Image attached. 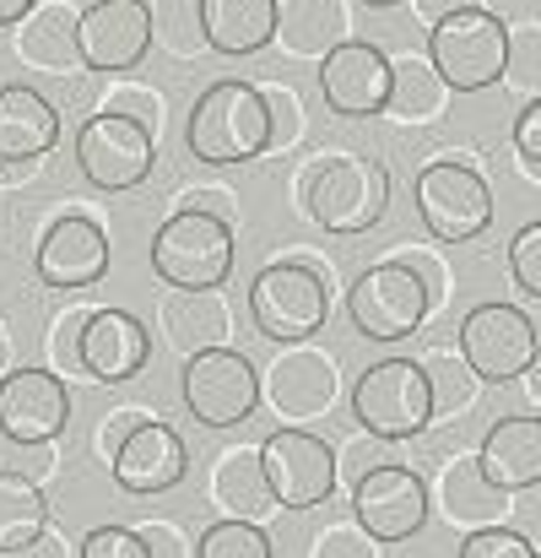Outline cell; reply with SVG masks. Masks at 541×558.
I'll return each instance as SVG.
<instances>
[{"label":"cell","mask_w":541,"mask_h":558,"mask_svg":"<svg viewBox=\"0 0 541 558\" xmlns=\"http://www.w3.org/2000/svg\"><path fill=\"white\" fill-rule=\"evenodd\" d=\"M260 472H266V494L282 510H315L336 494V456L325 439L304 434V428H276L260 445Z\"/></svg>","instance_id":"obj_11"},{"label":"cell","mask_w":541,"mask_h":558,"mask_svg":"<svg viewBox=\"0 0 541 558\" xmlns=\"http://www.w3.org/2000/svg\"><path fill=\"white\" fill-rule=\"evenodd\" d=\"M249 320L271 342H315L331 320V271L309 260H271L249 282Z\"/></svg>","instance_id":"obj_3"},{"label":"cell","mask_w":541,"mask_h":558,"mask_svg":"<svg viewBox=\"0 0 541 558\" xmlns=\"http://www.w3.org/2000/svg\"><path fill=\"white\" fill-rule=\"evenodd\" d=\"M147 16H152V44H163L174 60H195L206 49L200 0H147Z\"/></svg>","instance_id":"obj_32"},{"label":"cell","mask_w":541,"mask_h":558,"mask_svg":"<svg viewBox=\"0 0 541 558\" xmlns=\"http://www.w3.org/2000/svg\"><path fill=\"white\" fill-rule=\"evenodd\" d=\"M353 417L373 439H411L433 423L428 379L417 359H379L353 385Z\"/></svg>","instance_id":"obj_7"},{"label":"cell","mask_w":541,"mask_h":558,"mask_svg":"<svg viewBox=\"0 0 541 558\" xmlns=\"http://www.w3.org/2000/svg\"><path fill=\"white\" fill-rule=\"evenodd\" d=\"M417 217L428 222L433 239L466 244V239L488 233V222H493V190H488V180L471 163L433 158L417 174Z\"/></svg>","instance_id":"obj_9"},{"label":"cell","mask_w":541,"mask_h":558,"mask_svg":"<svg viewBox=\"0 0 541 558\" xmlns=\"http://www.w3.org/2000/svg\"><path fill=\"white\" fill-rule=\"evenodd\" d=\"M379 445H384V439H373V434H358L353 445L331 450V456H336V483L358 488V483L368 477V472H373V466H384V461H379Z\"/></svg>","instance_id":"obj_43"},{"label":"cell","mask_w":541,"mask_h":558,"mask_svg":"<svg viewBox=\"0 0 541 558\" xmlns=\"http://www.w3.org/2000/svg\"><path fill=\"white\" fill-rule=\"evenodd\" d=\"M428 505H433L428 499V483L411 466H401V461L373 466L353 488V521L373 543H406V537H417L428 526Z\"/></svg>","instance_id":"obj_14"},{"label":"cell","mask_w":541,"mask_h":558,"mask_svg":"<svg viewBox=\"0 0 541 558\" xmlns=\"http://www.w3.org/2000/svg\"><path fill=\"white\" fill-rule=\"evenodd\" d=\"M320 93L325 109L342 120H373L384 114V93H390V54L368 38H347L320 60Z\"/></svg>","instance_id":"obj_16"},{"label":"cell","mask_w":541,"mask_h":558,"mask_svg":"<svg viewBox=\"0 0 541 558\" xmlns=\"http://www.w3.org/2000/svg\"><path fill=\"white\" fill-rule=\"evenodd\" d=\"M390 206V174L358 158V153H331L309 169V190H304V211L325 228V233H368L379 228Z\"/></svg>","instance_id":"obj_4"},{"label":"cell","mask_w":541,"mask_h":558,"mask_svg":"<svg viewBox=\"0 0 541 558\" xmlns=\"http://www.w3.org/2000/svg\"><path fill=\"white\" fill-rule=\"evenodd\" d=\"M477 466L493 488L504 494H526L541 483V423L531 412H515V417H499L477 450Z\"/></svg>","instance_id":"obj_21"},{"label":"cell","mask_w":541,"mask_h":558,"mask_svg":"<svg viewBox=\"0 0 541 558\" xmlns=\"http://www.w3.org/2000/svg\"><path fill=\"white\" fill-rule=\"evenodd\" d=\"M76 558H147V548H142V537L131 526H93L82 537Z\"/></svg>","instance_id":"obj_41"},{"label":"cell","mask_w":541,"mask_h":558,"mask_svg":"<svg viewBox=\"0 0 541 558\" xmlns=\"http://www.w3.org/2000/svg\"><path fill=\"white\" fill-rule=\"evenodd\" d=\"M184 147L206 169H233V163L260 158L266 153V98H260V87L233 82V76L211 82L189 109Z\"/></svg>","instance_id":"obj_1"},{"label":"cell","mask_w":541,"mask_h":558,"mask_svg":"<svg viewBox=\"0 0 541 558\" xmlns=\"http://www.w3.org/2000/svg\"><path fill=\"white\" fill-rule=\"evenodd\" d=\"M131 532L142 537L147 558H195L189 537H184L174 521H163V515H147V521H142V526H131Z\"/></svg>","instance_id":"obj_42"},{"label":"cell","mask_w":541,"mask_h":558,"mask_svg":"<svg viewBox=\"0 0 541 558\" xmlns=\"http://www.w3.org/2000/svg\"><path fill=\"white\" fill-rule=\"evenodd\" d=\"M87 315H93V310H71L65 320H54V331H49V353H54V364H65V369H82V364H76V342H82V326H87Z\"/></svg>","instance_id":"obj_45"},{"label":"cell","mask_w":541,"mask_h":558,"mask_svg":"<svg viewBox=\"0 0 541 558\" xmlns=\"http://www.w3.org/2000/svg\"><path fill=\"white\" fill-rule=\"evenodd\" d=\"M60 142V114L54 104L27 87V82H5L0 87V163H38L49 147Z\"/></svg>","instance_id":"obj_22"},{"label":"cell","mask_w":541,"mask_h":558,"mask_svg":"<svg viewBox=\"0 0 541 558\" xmlns=\"http://www.w3.org/2000/svg\"><path fill=\"white\" fill-rule=\"evenodd\" d=\"M195 558H271V537L260 521H217L200 532Z\"/></svg>","instance_id":"obj_33"},{"label":"cell","mask_w":541,"mask_h":558,"mask_svg":"<svg viewBox=\"0 0 541 558\" xmlns=\"http://www.w3.org/2000/svg\"><path fill=\"white\" fill-rule=\"evenodd\" d=\"M147 359H152V337L131 310H93L87 315L82 342H76L82 374H93L103 385H125L147 369Z\"/></svg>","instance_id":"obj_19"},{"label":"cell","mask_w":541,"mask_h":558,"mask_svg":"<svg viewBox=\"0 0 541 558\" xmlns=\"http://www.w3.org/2000/svg\"><path fill=\"white\" fill-rule=\"evenodd\" d=\"M260 396H271V407H276L282 417H293V423L325 417L331 401H336V364H331V353H320V348H309V342H293V348L271 364Z\"/></svg>","instance_id":"obj_20"},{"label":"cell","mask_w":541,"mask_h":558,"mask_svg":"<svg viewBox=\"0 0 541 558\" xmlns=\"http://www.w3.org/2000/svg\"><path fill=\"white\" fill-rule=\"evenodd\" d=\"M184 439L163 423V417H142L109 456V472L125 494H169L184 483Z\"/></svg>","instance_id":"obj_18"},{"label":"cell","mask_w":541,"mask_h":558,"mask_svg":"<svg viewBox=\"0 0 541 558\" xmlns=\"http://www.w3.org/2000/svg\"><path fill=\"white\" fill-rule=\"evenodd\" d=\"M450 104V87L433 76L428 54H390V93H384V114L406 120V125H428L439 120Z\"/></svg>","instance_id":"obj_28"},{"label":"cell","mask_w":541,"mask_h":558,"mask_svg":"<svg viewBox=\"0 0 541 558\" xmlns=\"http://www.w3.org/2000/svg\"><path fill=\"white\" fill-rule=\"evenodd\" d=\"M152 49L147 0H93L76 11V60L98 76H125Z\"/></svg>","instance_id":"obj_12"},{"label":"cell","mask_w":541,"mask_h":558,"mask_svg":"<svg viewBox=\"0 0 541 558\" xmlns=\"http://www.w3.org/2000/svg\"><path fill=\"white\" fill-rule=\"evenodd\" d=\"M163 337L184 353H206L228 342V304L222 293H169L163 299Z\"/></svg>","instance_id":"obj_29"},{"label":"cell","mask_w":541,"mask_h":558,"mask_svg":"<svg viewBox=\"0 0 541 558\" xmlns=\"http://www.w3.org/2000/svg\"><path fill=\"white\" fill-rule=\"evenodd\" d=\"M417 364H422V379H428L433 417H460V412L477 407L482 379L460 364V353H428V359H417Z\"/></svg>","instance_id":"obj_30"},{"label":"cell","mask_w":541,"mask_h":558,"mask_svg":"<svg viewBox=\"0 0 541 558\" xmlns=\"http://www.w3.org/2000/svg\"><path fill=\"white\" fill-rule=\"evenodd\" d=\"M103 114H125V120H136V125L158 142V131H163V120H169V104H163V93H152V87H142V82H114L109 98H103Z\"/></svg>","instance_id":"obj_36"},{"label":"cell","mask_w":541,"mask_h":558,"mask_svg":"<svg viewBox=\"0 0 541 558\" xmlns=\"http://www.w3.org/2000/svg\"><path fill=\"white\" fill-rule=\"evenodd\" d=\"M5 359H11V342H5V326H0V374H5Z\"/></svg>","instance_id":"obj_50"},{"label":"cell","mask_w":541,"mask_h":558,"mask_svg":"<svg viewBox=\"0 0 541 558\" xmlns=\"http://www.w3.org/2000/svg\"><path fill=\"white\" fill-rule=\"evenodd\" d=\"M142 417H152V412H142V407H125V412L103 417V423H98V450H103V456H114V445H120V439H125V434H131Z\"/></svg>","instance_id":"obj_46"},{"label":"cell","mask_w":541,"mask_h":558,"mask_svg":"<svg viewBox=\"0 0 541 558\" xmlns=\"http://www.w3.org/2000/svg\"><path fill=\"white\" fill-rule=\"evenodd\" d=\"M276 38L304 60H325L353 38V16L342 0H276Z\"/></svg>","instance_id":"obj_26"},{"label":"cell","mask_w":541,"mask_h":558,"mask_svg":"<svg viewBox=\"0 0 541 558\" xmlns=\"http://www.w3.org/2000/svg\"><path fill=\"white\" fill-rule=\"evenodd\" d=\"M433 310V293H428V277L406 260V255H390L379 266H368L353 293H347V315L368 342H406L422 331Z\"/></svg>","instance_id":"obj_6"},{"label":"cell","mask_w":541,"mask_h":558,"mask_svg":"<svg viewBox=\"0 0 541 558\" xmlns=\"http://www.w3.org/2000/svg\"><path fill=\"white\" fill-rule=\"evenodd\" d=\"M309 558H379V543L362 532L358 521H331L325 532H315Z\"/></svg>","instance_id":"obj_38"},{"label":"cell","mask_w":541,"mask_h":558,"mask_svg":"<svg viewBox=\"0 0 541 558\" xmlns=\"http://www.w3.org/2000/svg\"><path fill=\"white\" fill-rule=\"evenodd\" d=\"M460 558H537V548L515 526H482V532H466Z\"/></svg>","instance_id":"obj_40"},{"label":"cell","mask_w":541,"mask_h":558,"mask_svg":"<svg viewBox=\"0 0 541 558\" xmlns=\"http://www.w3.org/2000/svg\"><path fill=\"white\" fill-rule=\"evenodd\" d=\"M76 169L98 190H136L158 169V142L125 114H93L76 131Z\"/></svg>","instance_id":"obj_13"},{"label":"cell","mask_w":541,"mask_h":558,"mask_svg":"<svg viewBox=\"0 0 541 558\" xmlns=\"http://www.w3.org/2000/svg\"><path fill=\"white\" fill-rule=\"evenodd\" d=\"M184 407L206 428H238L260 407V374L238 348H206L184 359Z\"/></svg>","instance_id":"obj_10"},{"label":"cell","mask_w":541,"mask_h":558,"mask_svg":"<svg viewBox=\"0 0 541 558\" xmlns=\"http://www.w3.org/2000/svg\"><path fill=\"white\" fill-rule=\"evenodd\" d=\"M504 87H515V93H526V104L537 98L541 87V27L537 22H520L515 33H509V49H504V76H499Z\"/></svg>","instance_id":"obj_34"},{"label":"cell","mask_w":541,"mask_h":558,"mask_svg":"<svg viewBox=\"0 0 541 558\" xmlns=\"http://www.w3.org/2000/svg\"><path fill=\"white\" fill-rule=\"evenodd\" d=\"M509 277L526 299H541V222H526L509 244Z\"/></svg>","instance_id":"obj_39"},{"label":"cell","mask_w":541,"mask_h":558,"mask_svg":"<svg viewBox=\"0 0 541 558\" xmlns=\"http://www.w3.org/2000/svg\"><path fill=\"white\" fill-rule=\"evenodd\" d=\"M0 558H76V554H71V543H65L60 532L44 526L33 543H22V548H11V554H0Z\"/></svg>","instance_id":"obj_47"},{"label":"cell","mask_w":541,"mask_h":558,"mask_svg":"<svg viewBox=\"0 0 541 558\" xmlns=\"http://www.w3.org/2000/svg\"><path fill=\"white\" fill-rule=\"evenodd\" d=\"M11 49H16V60L33 65V71H54V76L76 71V65H82V60H76V5H71V0H44V5H33V11L16 22Z\"/></svg>","instance_id":"obj_24"},{"label":"cell","mask_w":541,"mask_h":558,"mask_svg":"<svg viewBox=\"0 0 541 558\" xmlns=\"http://www.w3.org/2000/svg\"><path fill=\"white\" fill-rule=\"evenodd\" d=\"M362 5H373V11H384V5H395V0H362Z\"/></svg>","instance_id":"obj_51"},{"label":"cell","mask_w":541,"mask_h":558,"mask_svg":"<svg viewBox=\"0 0 541 558\" xmlns=\"http://www.w3.org/2000/svg\"><path fill=\"white\" fill-rule=\"evenodd\" d=\"M60 466V439H5L0 434V477L44 483Z\"/></svg>","instance_id":"obj_35"},{"label":"cell","mask_w":541,"mask_h":558,"mask_svg":"<svg viewBox=\"0 0 541 558\" xmlns=\"http://www.w3.org/2000/svg\"><path fill=\"white\" fill-rule=\"evenodd\" d=\"M266 98V153H282V147H298L304 142V104L293 87H260Z\"/></svg>","instance_id":"obj_37"},{"label":"cell","mask_w":541,"mask_h":558,"mask_svg":"<svg viewBox=\"0 0 541 558\" xmlns=\"http://www.w3.org/2000/svg\"><path fill=\"white\" fill-rule=\"evenodd\" d=\"M44 526H49V505H44L38 483L0 477V554H11V548L33 543Z\"/></svg>","instance_id":"obj_31"},{"label":"cell","mask_w":541,"mask_h":558,"mask_svg":"<svg viewBox=\"0 0 541 558\" xmlns=\"http://www.w3.org/2000/svg\"><path fill=\"white\" fill-rule=\"evenodd\" d=\"M33 5H38V0H0V27H16Z\"/></svg>","instance_id":"obj_49"},{"label":"cell","mask_w":541,"mask_h":558,"mask_svg":"<svg viewBox=\"0 0 541 558\" xmlns=\"http://www.w3.org/2000/svg\"><path fill=\"white\" fill-rule=\"evenodd\" d=\"M71 385L54 369L0 374V434L5 439H60L71 423Z\"/></svg>","instance_id":"obj_17"},{"label":"cell","mask_w":541,"mask_h":558,"mask_svg":"<svg viewBox=\"0 0 541 558\" xmlns=\"http://www.w3.org/2000/svg\"><path fill=\"white\" fill-rule=\"evenodd\" d=\"M515 153L526 163V180H541V98L520 104L515 114Z\"/></svg>","instance_id":"obj_44"},{"label":"cell","mask_w":541,"mask_h":558,"mask_svg":"<svg viewBox=\"0 0 541 558\" xmlns=\"http://www.w3.org/2000/svg\"><path fill=\"white\" fill-rule=\"evenodd\" d=\"M152 271L174 293H217L233 271V228L217 211L180 206L152 233Z\"/></svg>","instance_id":"obj_2"},{"label":"cell","mask_w":541,"mask_h":558,"mask_svg":"<svg viewBox=\"0 0 541 558\" xmlns=\"http://www.w3.org/2000/svg\"><path fill=\"white\" fill-rule=\"evenodd\" d=\"M200 33L217 54H255L276 38V0H200Z\"/></svg>","instance_id":"obj_25"},{"label":"cell","mask_w":541,"mask_h":558,"mask_svg":"<svg viewBox=\"0 0 541 558\" xmlns=\"http://www.w3.org/2000/svg\"><path fill=\"white\" fill-rule=\"evenodd\" d=\"M482 0H411V11L433 27V22H444V16H455V11H477Z\"/></svg>","instance_id":"obj_48"},{"label":"cell","mask_w":541,"mask_h":558,"mask_svg":"<svg viewBox=\"0 0 541 558\" xmlns=\"http://www.w3.org/2000/svg\"><path fill=\"white\" fill-rule=\"evenodd\" d=\"M428 499H439V510H444L450 526L482 532V526H504V521H509V499H515V494L493 488V483L482 477L477 456H455V461H444L439 488H433Z\"/></svg>","instance_id":"obj_23"},{"label":"cell","mask_w":541,"mask_h":558,"mask_svg":"<svg viewBox=\"0 0 541 558\" xmlns=\"http://www.w3.org/2000/svg\"><path fill=\"white\" fill-rule=\"evenodd\" d=\"M33 266H38V282H49L54 293H82L103 282L109 271V228L87 211H60L49 233L38 239Z\"/></svg>","instance_id":"obj_15"},{"label":"cell","mask_w":541,"mask_h":558,"mask_svg":"<svg viewBox=\"0 0 541 558\" xmlns=\"http://www.w3.org/2000/svg\"><path fill=\"white\" fill-rule=\"evenodd\" d=\"M504 49H509V27L499 11L477 5V11H455L444 22L428 27V65L450 93H482L504 76Z\"/></svg>","instance_id":"obj_5"},{"label":"cell","mask_w":541,"mask_h":558,"mask_svg":"<svg viewBox=\"0 0 541 558\" xmlns=\"http://www.w3.org/2000/svg\"><path fill=\"white\" fill-rule=\"evenodd\" d=\"M211 505L228 515V521H260L271 510V494H266V472H260V450H222L211 461Z\"/></svg>","instance_id":"obj_27"},{"label":"cell","mask_w":541,"mask_h":558,"mask_svg":"<svg viewBox=\"0 0 541 558\" xmlns=\"http://www.w3.org/2000/svg\"><path fill=\"white\" fill-rule=\"evenodd\" d=\"M455 353L482 385H509L537 369V326L520 304H477L460 320Z\"/></svg>","instance_id":"obj_8"}]
</instances>
